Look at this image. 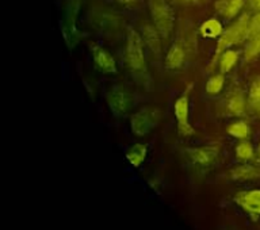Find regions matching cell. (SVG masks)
<instances>
[{
  "label": "cell",
  "instance_id": "cell-1",
  "mask_svg": "<svg viewBox=\"0 0 260 230\" xmlns=\"http://www.w3.org/2000/svg\"><path fill=\"white\" fill-rule=\"evenodd\" d=\"M248 28H249V16L243 15L233 26H231L221 36L217 50H215L214 60H217L229 46H232L233 44H237L240 41H243L244 38H248Z\"/></svg>",
  "mask_w": 260,
  "mask_h": 230
},
{
  "label": "cell",
  "instance_id": "cell-2",
  "mask_svg": "<svg viewBox=\"0 0 260 230\" xmlns=\"http://www.w3.org/2000/svg\"><path fill=\"white\" fill-rule=\"evenodd\" d=\"M150 10H152L156 27L158 28L160 34L167 38L172 28V22H174L171 8L168 7L166 0H150Z\"/></svg>",
  "mask_w": 260,
  "mask_h": 230
},
{
  "label": "cell",
  "instance_id": "cell-3",
  "mask_svg": "<svg viewBox=\"0 0 260 230\" xmlns=\"http://www.w3.org/2000/svg\"><path fill=\"white\" fill-rule=\"evenodd\" d=\"M126 60L130 68L136 72H142L145 69V60L140 37L134 30H129L127 44H126Z\"/></svg>",
  "mask_w": 260,
  "mask_h": 230
},
{
  "label": "cell",
  "instance_id": "cell-4",
  "mask_svg": "<svg viewBox=\"0 0 260 230\" xmlns=\"http://www.w3.org/2000/svg\"><path fill=\"white\" fill-rule=\"evenodd\" d=\"M158 111L157 110L144 109L138 111L132 117V129L134 134L137 136H144L153 127L158 121Z\"/></svg>",
  "mask_w": 260,
  "mask_h": 230
},
{
  "label": "cell",
  "instance_id": "cell-5",
  "mask_svg": "<svg viewBox=\"0 0 260 230\" xmlns=\"http://www.w3.org/2000/svg\"><path fill=\"white\" fill-rule=\"evenodd\" d=\"M175 115L178 118L179 133L182 136H191L194 133V129L188 123V97L187 95H183L179 97L175 103Z\"/></svg>",
  "mask_w": 260,
  "mask_h": 230
},
{
  "label": "cell",
  "instance_id": "cell-6",
  "mask_svg": "<svg viewBox=\"0 0 260 230\" xmlns=\"http://www.w3.org/2000/svg\"><path fill=\"white\" fill-rule=\"evenodd\" d=\"M109 105L115 115H123L127 111V109H129V95L121 87H115L109 93Z\"/></svg>",
  "mask_w": 260,
  "mask_h": 230
},
{
  "label": "cell",
  "instance_id": "cell-7",
  "mask_svg": "<svg viewBox=\"0 0 260 230\" xmlns=\"http://www.w3.org/2000/svg\"><path fill=\"white\" fill-rule=\"evenodd\" d=\"M92 54L95 65L99 71H102V72H115L117 71L115 61L106 50H103L102 48H93Z\"/></svg>",
  "mask_w": 260,
  "mask_h": 230
},
{
  "label": "cell",
  "instance_id": "cell-8",
  "mask_svg": "<svg viewBox=\"0 0 260 230\" xmlns=\"http://www.w3.org/2000/svg\"><path fill=\"white\" fill-rule=\"evenodd\" d=\"M237 201L247 211L252 214H260V190L240 194Z\"/></svg>",
  "mask_w": 260,
  "mask_h": 230
},
{
  "label": "cell",
  "instance_id": "cell-9",
  "mask_svg": "<svg viewBox=\"0 0 260 230\" xmlns=\"http://www.w3.org/2000/svg\"><path fill=\"white\" fill-rule=\"evenodd\" d=\"M243 6L244 0H222L218 4V10L225 18H232L241 10Z\"/></svg>",
  "mask_w": 260,
  "mask_h": 230
},
{
  "label": "cell",
  "instance_id": "cell-10",
  "mask_svg": "<svg viewBox=\"0 0 260 230\" xmlns=\"http://www.w3.org/2000/svg\"><path fill=\"white\" fill-rule=\"evenodd\" d=\"M142 34H144L146 44L149 45V48L152 49V52L160 54V40H158V34L156 32V30L149 24H145L142 27Z\"/></svg>",
  "mask_w": 260,
  "mask_h": 230
},
{
  "label": "cell",
  "instance_id": "cell-11",
  "mask_svg": "<svg viewBox=\"0 0 260 230\" xmlns=\"http://www.w3.org/2000/svg\"><path fill=\"white\" fill-rule=\"evenodd\" d=\"M183 60H184V53H183L182 49L175 45V46L171 48L168 54H167V58H166L167 67L171 69L179 68V67L182 65Z\"/></svg>",
  "mask_w": 260,
  "mask_h": 230
},
{
  "label": "cell",
  "instance_id": "cell-12",
  "mask_svg": "<svg viewBox=\"0 0 260 230\" xmlns=\"http://www.w3.org/2000/svg\"><path fill=\"white\" fill-rule=\"evenodd\" d=\"M249 106L260 117V77H257L253 83H252L251 91H249Z\"/></svg>",
  "mask_w": 260,
  "mask_h": 230
},
{
  "label": "cell",
  "instance_id": "cell-13",
  "mask_svg": "<svg viewBox=\"0 0 260 230\" xmlns=\"http://www.w3.org/2000/svg\"><path fill=\"white\" fill-rule=\"evenodd\" d=\"M201 32L205 37H210V38H215V37L221 36L222 32V27L217 19H209L201 26Z\"/></svg>",
  "mask_w": 260,
  "mask_h": 230
},
{
  "label": "cell",
  "instance_id": "cell-14",
  "mask_svg": "<svg viewBox=\"0 0 260 230\" xmlns=\"http://www.w3.org/2000/svg\"><path fill=\"white\" fill-rule=\"evenodd\" d=\"M244 97L241 93L236 92L233 95H231L229 101H228V110L231 111L232 114L235 115H241L244 113Z\"/></svg>",
  "mask_w": 260,
  "mask_h": 230
},
{
  "label": "cell",
  "instance_id": "cell-15",
  "mask_svg": "<svg viewBox=\"0 0 260 230\" xmlns=\"http://www.w3.org/2000/svg\"><path fill=\"white\" fill-rule=\"evenodd\" d=\"M145 154H146L145 145H134L133 148L129 150V153H127V160H129L133 166L138 167L142 161H144Z\"/></svg>",
  "mask_w": 260,
  "mask_h": 230
},
{
  "label": "cell",
  "instance_id": "cell-16",
  "mask_svg": "<svg viewBox=\"0 0 260 230\" xmlns=\"http://www.w3.org/2000/svg\"><path fill=\"white\" fill-rule=\"evenodd\" d=\"M191 157L194 158V161L201 162V164H207L210 162L214 157V152L210 149H197L191 150L190 152Z\"/></svg>",
  "mask_w": 260,
  "mask_h": 230
},
{
  "label": "cell",
  "instance_id": "cell-17",
  "mask_svg": "<svg viewBox=\"0 0 260 230\" xmlns=\"http://www.w3.org/2000/svg\"><path fill=\"white\" fill-rule=\"evenodd\" d=\"M248 132L249 130H248L245 122H236V123L229 126V129H228V133L237 138H245L248 136Z\"/></svg>",
  "mask_w": 260,
  "mask_h": 230
},
{
  "label": "cell",
  "instance_id": "cell-18",
  "mask_svg": "<svg viewBox=\"0 0 260 230\" xmlns=\"http://www.w3.org/2000/svg\"><path fill=\"white\" fill-rule=\"evenodd\" d=\"M236 60H237V53L232 52V50L223 52L222 57H221V71L222 72L231 71L232 67L235 65Z\"/></svg>",
  "mask_w": 260,
  "mask_h": 230
},
{
  "label": "cell",
  "instance_id": "cell-19",
  "mask_svg": "<svg viewBox=\"0 0 260 230\" xmlns=\"http://www.w3.org/2000/svg\"><path fill=\"white\" fill-rule=\"evenodd\" d=\"M222 85H223V77L222 76L211 77L210 80L207 81L206 91L209 93H217L221 91Z\"/></svg>",
  "mask_w": 260,
  "mask_h": 230
},
{
  "label": "cell",
  "instance_id": "cell-20",
  "mask_svg": "<svg viewBox=\"0 0 260 230\" xmlns=\"http://www.w3.org/2000/svg\"><path fill=\"white\" fill-rule=\"evenodd\" d=\"M260 53V36H257L256 38L251 41V44L248 46L247 52H245V58L247 60H252L255 58L257 54Z\"/></svg>",
  "mask_w": 260,
  "mask_h": 230
},
{
  "label": "cell",
  "instance_id": "cell-21",
  "mask_svg": "<svg viewBox=\"0 0 260 230\" xmlns=\"http://www.w3.org/2000/svg\"><path fill=\"white\" fill-rule=\"evenodd\" d=\"M260 36V12L249 20V28H248V38H256Z\"/></svg>",
  "mask_w": 260,
  "mask_h": 230
},
{
  "label": "cell",
  "instance_id": "cell-22",
  "mask_svg": "<svg viewBox=\"0 0 260 230\" xmlns=\"http://www.w3.org/2000/svg\"><path fill=\"white\" fill-rule=\"evenodd\" d=\"M236 152H237V156H239L240 158H243V160H248V158L252 157V146L249 142H241L239 146H237V149H236Z\"/></svg>",
  "mask_w": 260,
  "mask_h": 230
},
{
  "label": "cell",
  "instance_id": "cell-23",
  "mask_svg": "<svg viewBox=\"0 0 260 230\" xmlns=\"http://www.w3.org/2000/svg\"><path fill=\"white\" fill-rule=\"evenodd\" d=\"M257 175V171L252 167H243V168H239L233 172V176L239 179H247L252 178V176H256Z\"/></svg>",
  "mask_w": 260,
  "mask_h": 230
},
{
  "label": "cell",
  "instance_id": "cell-24",
  "mask_svg": "<svg viewBox=\"0 0 260 230\" xmlns=\"http://www.w3.org/2000/svg\"><path fill=\"white\" fill-rule=\"evenodd\" d=\"M252 7L256 8V10H260V0H251Z\"/></svg>",
  "mask_w": 260,
  "mask_h": 230
},
{
  "label": "cell",
  "instance_id": "cell-25",
  "mask_svg": "<svg viewBox=\"0 0 260 230\" xmlns=\"http://www.w3.org/2000/svg\"><path fill=\"white\" fill-rule=\"evenodd\" d=\"M179 2L184 4H195L198 3V2H201V0H179Z\"/></svg>",
  "mask_w": 260,
  "mask_h": 230
},
{
  "label": "cell",
  "instance_id": "cell-26",
  "mask_svg": "<svg viewBox=\"0 0 260 230\" xmlns=\"http://www.w3.org/2000/svg\"><path fill=\"white\" fill-rule=\"evenodd\" d=\"M122 3H130V2H133V0H121Z\"/></svg>",
  "mask_w": 260,
  "mask_h": 230
},
{
  "label": "cell",
  "instance_id": "cell-27",
  "mask_svg": "<svg viewBox=\"0 0 260 230\" xmlns=\"http://www.w3.org/2000/svg\"><path fill=\"white\" fill-rule=\"evenodd\" d=\"M259 153H260V146H259Z\"/></svg>",
  "mask_w": 260,
  "mask_h": 230
}]
</instances>
